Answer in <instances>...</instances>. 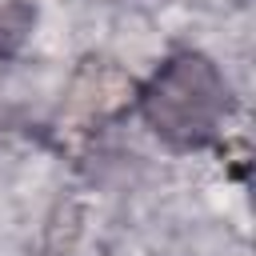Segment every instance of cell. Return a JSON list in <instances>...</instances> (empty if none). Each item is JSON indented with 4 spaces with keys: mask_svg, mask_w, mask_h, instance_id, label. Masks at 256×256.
Masks as SVG:
<instances>
[{
    "mask_svg": "<svg viewBox=\"0 0 256 256\" xmlns=\"http://www.w3.org/2000/svg\"><path fill=\"white\" fill-rule=\"evenodd\" d=\"M32 8L28 4H0V56H8L24 36H28V28H32Z\"/></svg>",
    "mask_w": 256,
    "mask_h": 256,
    "instance_id": "obj_2",
    "label": "cell"
},
{
    "mask_svg": "<svg viewBox=\"0 0 256 256\" xmlns=\"http://www.w3.org/2000/svg\"><path fill=\"white\" fill-rule=\"evenodd\" d=\"M228 80L204 52L168 56L140 88V112L148 128L176 148H200L216 140L228 120Z\"/></svg>",
    "mask_w": 256,
    "mask_h": 256,
    "instance_id": "obj_1",
    "label": "cell"
}]
</instances>
